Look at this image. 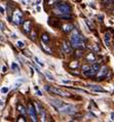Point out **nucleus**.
I'll return each mask as SVG.
<instances>
[{"label":"nucleus","mask_w":114,"mask_h":122,"mask_svg":"<svg viewBox=\"0 0 114 122\" xmlns=\"http://www.w3.org/2000/svg\"><path fill=\"white\" fill-rule=\"evenodd\" d=\"M70 44L73 48H83L84 47V38L82 37L81 34H79L78 31L74 30L73 33L71 34V37H70Z\"/></svg>","instance_id":"f257e3e1"},{"label":"nucleus","mask_w":114,"mask_h":122,"mask_svg":"<svg viewBox=\"0 0 114 122\" xmlns=\"http://www.w3.org/2000/svg\"><path fill=\"white\" fill-rule=\"evenodd\" d=\"M56 8H57V13L60 15H69L70 11H71V8L68 4L66 3H57L56 4Z\"/></svg>","instance_id":"f03ea898"},{"label":"nucleus","mask_w":114,"mask_h":122,"mask_svg":"<svg viewBox=\"0 0 114 122\" xmlns=\"http://www.w3.org/2000/svg\"><path fill=\"white\" fill-rule=\"evenodd\" d=\"M58 110L61 114H67V115L74 114L76 112V109L73 105H67V104H63Z\"/></svg>","instance_id":"7ed1b4c3"},{"label":"nucleus","mask_w":114,"mask_h":122,"mask_svg":"<svg viewBox=\"0 0 114 122\" xmlns=\"http://www.w3.org/2000/svg\"><path fill=\"white\" fill-rule=\"evenodd\" d=\"M13 21H15V23L19 24V25L24 23L23 22V20H22V11L16 10L15 13H13Z\"/></svg>","instance_id":"20e7f679"},{"label":"nucleus","mask_w":114,"mask_h":122,"mask_svg":"<svg viewBox=\"0 0 114 122\" xmlns=\"http://www.w3.org/2000/svg\"><path fill=\"white\" fill-rule=\"evenodd\" d=\"M107 73H108V70H107L106 67L101 68V69L98 71V74H97V79H98V80H101L102 78H104V77L107 75Z\"/></svg>","instance_id":"39448f33"},{"label":"nucleus","mask_w":114,"mask_h":122,"mask_svg":"<svg viewBox=\"0 0 114 122\" xmlns=\"http://www.w3.org/2000/svg\"><path fill=\"white\" fill-rule=\"evenodd\" d=\"M29 114L31 115V118L33 121H37V115H36V109H34L33 105H29Z\"/></svg>","instance_id":"423d86ee"},{"label":"nucleus","mask_w":114,"mask_h":122,"mask_svg":"<svg viewBox=\"0 0 114 122\" xmlns=\"http://www.w3.org/2000/svg\"><path fill=\"white\" fill-rule=\"evenodd\" d=\"M71 45V44H70ZM68 43H67L66 41H63L62 42V48H63V51L65 52V53H71L72 51H71V46H70Z\"/></svg>","instance_id":"0eeeda50"},{"label":"nucleus","mask_w":114,"mask_h":122,"mask_svg":"<svg viewBox=\"0 0 114 122\" xmlns=\"http://www.w3.org/2000/svg\"><path fill=\"white\" fill-rule=\"evenodd\" d=\"M49 91H52V92L53 93H56V94H59V96H62V97H66V96H68L67 93L65 92H63V91L61 89H59V88H56V87H49Z\"/></svg>","instance_id":"6e6552de"},{"label":"nucleus","mask_w":114,"mask_h":122,"mask_svg":"<svg viewBox=\"0 0 114 122\" xmlns=\"http://www.w3.org/2000/svg\"><path fill=\"white\" fill-rule=\"evenodd\" d=\"M88 86L93 91H95V92H107L105 89H103L102 87H100V86H98V85H88Z\"/></svg>","instance_id":"1a4fd4ad"},{"label":"nucleus","mask_w":114,"mask_h":122,"mask_svg":"<svg viewBox=\"0 0 114 122\" xmlns=\"http://www.w3.org/2000/svg\"><path fill=\"white\" fill-rule=\"evenodd\" d=\"M49 102H51V104L52 105V106H55V107L57 108V109H59V108L63 105V102H62V101H60V100H56V99L51 100Z\"/></svg>","instance_id":"9d476101"},{"label":"nucleus","mask_w":114,"mask_h":122,"mask_svg":"<svg viewBox=\"0 0 114 122\" xmlns=\"http://www.w3.org/2000/svg\"><path fill=\"white\" fill-rule=\"evenodd\" d=\"M97 73H98V71L93 69V67H92V69H89L88 71H83V74H84L85 76H95V74H97Z\"/></svg>","instance_id":"9b49d317"},{"label":"nucleus","mask_w":114,"mask_h":122,"mask_svg":"<svg viewBox=\"0 0 114 122\" xmlns=\"http://www.w3.org/2000/svg\"><path fill=\"white\" fill-rule=\"evenodd\" d=\"M18 110H19L20 113H21V115H23V116H25V115L27 114L26 109L24 108V106H23V105H21V104H18Z\"/></svg>","instance_id":"f8f14e48"},{"label":"nucleus","mask_w":114,"mask_h":122,"mask_svg":"<svg viewBox=\"0 0 114 122\" xmlns=\"http://www.w3.org/2000/svg\"><path fill=\"white\" fill-rule=\"evenodd\" d=\"M72 30H73V26L70 25V24H67V25L63 26V31L66 33H69L70 31H72Z\"/></svg>","instance_id":"ddd939ff"},{"label":"nucleus","mask_w":114,"mask_h":122,"mask_svg":"<svg viewBox=\"0 0 114 122\" xmlns=\"http://www.w3.org/2000/svg\"><path fill=\"white\" fill-rule=\"evenodd\" d=\"M110 39H111V37H110V33H105V36H104V40H105V42H106L107 45L110 44Z\"/></svg>","instance_id":"4468645a"},{"label":"nucleus","mask_w":114,"mask_h":122,"mask_svg":"<svg viewBox=\"0 0 114 122\" xmlns=\"http://www.w3.org/2000/svg\"><path fill=\"white\" fill-rule=\"evenodd\" d=\"M82 56H83V50L81 48H78L75 51V56L76 57H81Z\"/></svg>","instance_id":"2eb2a0df"},{"label":"nucleus","mask_w":114,"mask_h":122,"mask_svg":"<svg viewBox=\"0 0 114 122\" xmlns=\"http://www.w3.org/2000/svg\"><path fill=\"white\" fill-rule=\"evenodd\" d=\"M86 60L89 61V62H95V53H89V55L86 56Z\"/></svg>","instance_id":"dca6fc26"},{"label":"nucleus","mask_w":114,"mask_h":122,"mask_svg":"<svg viewBox=\"0 0 114 122\" xmlns=\"http://www.w3.org/2000/svg\"><path fill=\"white\" fill-rule=\"evenodd\" d=\"M11 69L15 71V72H19V70H20V68H19V66L16 65V63H12L11 64Z\"/></svg>","instance_id":"f3484780"},{"label":"nucleus","mask_w":114,"mask_h":122,"mask_svg":"<svg viewBox=\"0 0 114 122\" xmlns=\"http://www.w3.org/2000/svg\"><path fill=\"white\" fill-rule=\"evenodd\" d=\"M23 81H24V80H18V81H16V82L15 84H13V86H12V88H13V89H16V88H18V87H19L20 85H21V83L23 82Z\"/></svg>","instance_id":"a211bd4d"},{"label":"nucleus","mask_w":114,"mask_h":122,"mask_svg":"<svg viewBox=\"0 0 114 122\" xmlns=\"http://www.w3.org/2000/svg\"><path fill=\"white\" fill-rule=\"evenodd\" d=\"M25 31H26L27 33L30 32V22H28V21L25 23Z\"/></svg>","instance_id":"6ab92c4d"},{"label":"nucleus","mask_w":114,"mask_h":122,"mask_svg":"<svg viewBox=\"0 0 114 122\" xmlns=\"http://www.w3.org/2000/svg\"><path fill=\"white\" fill-rule=\"evenodd\" d=\"M34 61H35V63L36 64H38V65H40V66H41V67H43V66H44V64H43L42 62H41V61H40L39 59H38V57H34Z\"/></svg>","instance_id":"aec40b11"},{"label":"nucleus","mask_w":114,"mask_h":122,"mask_svg":"<svg viewBox=\"0 0 114 122\" xmlns=\"http://www.w3.org/2000/svg\"><path fill=\"white\" fill-rule=\"evenodd\" d=\"M42 41L43 42H46V43L49 41V38H48V36L46 35V34H43V35H42Z\"/></svg>","instance_id":"412c9836"},{"label":"nucleus","mask_w":114,"mask_h":122,"mask_svg":"<svg viewBox=\"0 0 114 122\" xmlns=\"http://www.w3.org/2000/svg\"><path fill=\"white\" fill-rule=\"evenodd\" d=\"M35 109H36V111H37V113H40V111L42 110V108L40 107V105L38 104V102H37V103H35Z\"/></svg>","instance_id":"4be33fe9"},{"label":"nucleus","mask_w":114,"mask_h":122,"mask_svg":"<svg viewBox=\"0 0 114 122\" xmlns=\"http://www.w3.org/2000/svg\"><path fill=\"white\" fill-rule=\"evenodd\" d=\"M45 76L47 77L49 80H55V77H53V75H52L49 72H45Z\"/></svg>","instance_id":"5701e85b"},{"label":"nucleus","mask_w":114,"mask_h":122,"mask_svg":"<svg viewBox=\"0 0 114 122\" xmlns=\"http://www.w3.org/2000/svg\"><path fill=\"white\" fill-rule=\"evenodd\" d=\"M40 115H41V120L44 121V120H45V111L43 110V109L40 111Z\"/></svg>","instance_id":"b1692460"},{"label":"nucleus","mask_w":114,"mask_h":122,"mask_svg":"<svg viewBox=\"0 0 114 122\" xmlns=\"http://www.w3.org/2000/svg\"><path fill=\"white\" fill-rule=\"evenodd\" d=\"M16 45H18L19 48H24V47H25V43H24V42H22V41H18Z\"/></svg>","instance_id":"393cba45"},{"label":"nucleus","mask_w":114,"mask_h":122,"mask_svg":"<svg viewBox=\"0 0 114 122\" xmlns=\"http://www.w3.org/2000/svg\"><path fill=\"white\" fill-rule=\"evenodd\" d=\"M93 69H95L96 71H99L100 69H101V68H100L99 64H93Z\"/></svg>","instance_id":"a878e982"},{"label":"nucleus","mask_w":114,"mask_h":122,"mask_svg":"<svg viewBox=\"0 0 114 122\" xmlns=\"http://www.w3.org/2000/svg\"><path fill=\"white\" fill-rule=\"evenodd\" d=\"M7 91H8L7 87H2V88H1V92H2V93H6Z\"/></svg>","instance_id":"bb28decb"},{"label":"nucleus","mask_w":114,"mask_h":122,"mask_svg":"<svg viewBox=\"0 0 114 122\" xmlns=\"http://www.w3.org/2000/svg\"><path fill=\"white\" fill-rule=\"evenodd\" d=\"M89 69H92V67H90V66H83V67H82V70H83V71H88V70H89Z\"/></svg>","instance_id":"cd10ccee"},{"label":"nucleus","mask_w":114,"mask_h":122,"mask_svg":"<svg viewBox=\"0 0 114 122\" xmlns=\"http://www.w3.org/2000/svg\"><path fill=\"white\" fill-rule=\"evenodd\" d=\"M42 47H43V49H44V50H46V51H47L48 53H51V51H49V49L47 48V47H46L44 44H42Z\"/></svg>","instance_id":"c85d7f7f"},{"label":"nucleus","mask_w":114,"mask_h":122,"mask_svg":"<svg viewBox=\"0 0 114 122\" xmlns=\"http://www.w3.org/2000/svg\"><path fill=\"white\" fill-rule=\"evenodd\" d=\"M93 49L95 50V51H99V49H100V48H99V47L97 46V45H95V46H93Z\"/></svg>","instance_id":"c756f323"},{"label":"nucleus","mask_w":114,"mask_h":122,"mask_svg":"<svg viewBox=\"0 0 114 122\" xmlns=\"http://www.w3.org/2000/svg\"><path fill=\"white\" fill-rule=\"evenodd\" d=\"M6 71H7V68H6V66H2V72L5 73Z\"/></svg>","instance_id":"7c9ffc66"},{"label":"nucleus","mask_w":114,"mask_h":122,"mask_svg":"<svg viewBox=\"0 0 114 122\" xmlns=\"http://www.w3.org/2000/svg\"><path fill=\"white\" fill-rule=\"evenodd\" d=\"M36 93H37V96H39V97H41V96H42L41 91H39V89H37V91H36Z\"/></svg>","instance_id":"2f4dec72"},{"label":"nucleus","mask_w":114,"mask_h":122,"mask_svg":"<svg viewBox=\"0 0 114 122\" xmlns=\"http://www.w3.org/2000/svg\"><path fill=\"white\" fill-rule=\"evenodd\" d=\"M0 25H1V31H4L5 28H4V26H3V23L1 22V23H0Z\"/></svg>","instance_id":"473e14b6"},{"label":"nucleus","mask_w":114,"mask_h":122,"mask_svg":"<svg viewBox=\"0 0 114 122\" xmlns=\"http://www.w3.org/2000/svg\"><path fill=\"white\" fill-rule=\"evenodd\" d=\"M103 19H104V16H102V15H99V20H100V21H102Z\"/></svg>","instance_id":"72a5a7b5"},{"label":"nucleus","mask_w":114,"mask_h":122,"mask_svg":"<svg viewBox=\"0 0 114 122\" xmlns=\"http://www.w3.org/2000/svg\"><path fill=\"white\" fill-rule=\"evenodd\" d=\"M18 121H25V119H24V118H20Z\"/></svg>","instance_id":"f704fd0d"},{"label":"nucleus","mask_w":114,"mask_h":122,"mask_svg":"<svg viewBox=\"0 0 114 122\" xmlns=\"http://www.w3.org/2000/svg\"><path fill=\"white\" fill-rule=\"evenodd\" d=\"M0 9H1V12H2V13H4V9H3V7H1Z\"/></svg>","instance_id":"c9c22d12"},{"label":"nucleus","mask_w":114,"mask_h":122,"mask_svg":"<svg viewBox=\"0 0 114 122\" xmlns=\"http://www.w3.org/2000/svg\"><path fill=\"white\" fill-rule=\"evenodd\" d=\"M103 1H104V2H109L110 0H103Z\"/></svg>","instance_id":"e433bc0d"}]
</instances>
